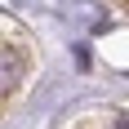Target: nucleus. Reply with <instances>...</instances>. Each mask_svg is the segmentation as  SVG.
<instances>
[{
    "instance_id": "obj_1",
    "label": "nucleus",
    "mask_w": 129,
    "mask_h": 129,
    "mask_svg": "<svg viewBox=\"0 0 129 129\" xmlns=\"http://www.w3.org/2000/svg\"><path fill=\"white\" fill-rule=\"evenodd\" d=\"M22 76H27V58H22L18 49H0V98L18 89Z\"/></svg>"
}]
</instances>
